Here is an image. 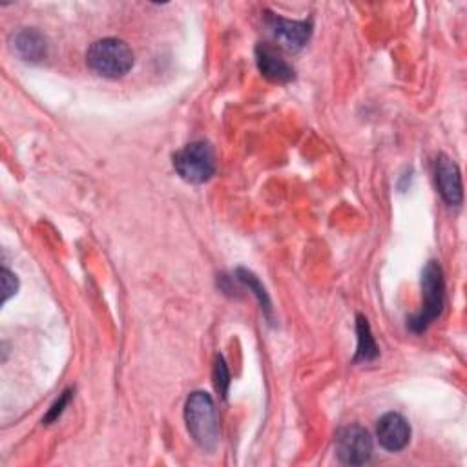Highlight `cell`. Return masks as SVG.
Returning a JSON list of instances; mask_svg holds the SVG:
<instances>
[{
	"label": "cell",
	"instance_id": "obj_1",
	"mask_svg": "<svg viewBox=\"0 0 467 467\" xmlns=\"http://www.w3.org/2000/svg\"><path fill=\"white\" fill-rule=\"evenodd\" d=\"M186 429L199 447L213 451L219 441V420L212 396L204 390H195L184 403Z\"/></svg>",
	"mask_w": 467,
	"mask_h": 467
},
{
	"label": "cell",
	"instance_id": "obj_2",
	"mask_svg": "<svg viewBox=\"0 0 467 467\" xmlns=\"http://www.w3.org/2000/svg\"><path fill=\"white\" fill-rule=\"evenodd\" d=\"M133 51L120 38L95 40L86 51L88 67L104 78H120L133 67Z\"/></svg>",
	"mask_w": 467,
	"mask_h": 467
},
{
	"label": "cell",
	"instance_id": "obj_3",
	"mask_svg": "<svg viewBox=\"0 0 467 467\" xmlns=\"http://www.w3.org/2000/svg\"><path fill=\"white\" fill-rule=\"evenodd\" d=\"M421 294L423 303L418 314L409 319V328L416 334L429 328V325L441 316L445 306V281L443 270L438 261L431 259L421 270Z\"/></svg>",
	"mask_w": 467,
	"mask_h": 467
},
{
	"label": "cell",
	"instance_id": "obj_4",
	"mask_svg": "<svg viewBox=\"0 0 467 467\" xmlns=\"http://www.w3.org/2000/svg\"><path fill=\"white\" fill-rule=\"evenodd\" d=\"M173 168L190 184H202L215 173V153L206 140H193L173 153Z\"/></svg>",
	"mask_w": 467,
	"mask_h": 467
},
{
	"label": "cell",
	"instance_id": "obj_5",
	"mask_svg": "<svg viewBox=\"0 0 467 467\" xmlns=\"http://www.w3.org/2000/svg\"><path fill=\"white\" fill-rule=\"evenodd\" d=\"M336 456L345 465H363L372 456V438L358 423L347 425L336 434Z\"/></svg>",
	"mask_w": 467,
	"mask_h": 467
},
{
	"label": "cell",
	"instance_id": "obj_6",
	"mask_svg": "<svg viewBox=\"0 0 467 467\" xmlns=\"http://www.w3.org/2000/svg\"><path fill=\"white\" fill-rule=\"evenodd\" d=\"M266 22L272 36L288 51L303 49L312 33V24L306 20H288L279 15H270Z\"/></svg>",
	"mask_w": 467,
	"mask_h": 467
},
{
	"label": "cell",
	"instance_id": "obj_7",
	"mask_svg": "<svg viewBox=\"0 0 467 467\" xmlns=\"http://www.w3.org/2000/svg\"><path fill=\"white\" fill-rule=\"evenodd\" d=\"M434 177H436V186H438L441 199L451 206L462 204V201H463L462 173H460L458 164L451 157H447L443 153H440L436 157Z\"/></svg>",
	"mask_w": 467,
	"mask_h": 467
},
{
	"label": "cell",
	"instance_id": "obj_8",
	"mask_svg": "<svg viewBox=\"0 0 467 467\" xmlns=\"http://www.w3.org/2000/svg\"><path fill=\"white\" fill-rule=\"evenodd\" d=\"M376 438L385 451L398 452L405 449L410 440V425L401 414L387 412L378 420Z\"/></svg>",
	"mask_w": 467,
	"mask_h": 467
},
{
	"label": "cell",
	"instance_id": "obj_9",
	"mask_svg": "<svg viewBox=\"0 0 467 467\" xmlns=\"http://www.w3.org/2000/svg\"><path fill=\"white\" fill-rule=\"evenodd\" d=\"M255 62L265 78L277 84H286L294 80V67L270 46L259 44L255 47Z\"/></svg>",
	"mask_w": 467,
	"mask_h": 467
},
{
	"label": "cell",
	"instance_id": "obj_10",
	"mask_svg": "<svg viewBox=\"0 0 467 467\" xmlns=\"http://www.w3.org/2000/svg\"><path fill=\"white\" fill-rule=\"evenodd\" d=\"M13 49L24 60L38 62L47 55V40L40 31L33 27H24L13 35Z\"/></svg>",
	"mask_w": 467,
	"mask_h": 467
},
{
	"label": "cell",
	"instance_id": "obj_11",
	"mask_svg": "<svg viewBox=\"0 0 467 467\" xmlns=\"http://www.w3.org/2000/svg\"><path fill=\"white\" fill-rule=\"evenodd\" d=\"M356 332H358V348H356V356L354 361L356 363H367L372 361L378 356V345L374 341V336L370 332V325L367 321L365 316L358 314L356 317Z\"/></svg>",
	"mask_w": 467,
	"mask_h": 467
},
{
	"label": "cell",
	"instance_id": "obj_12",
	"mask_svg": "<svg viewBox=\"0 0 467 467\" xmlns=\"http://www.w3.org/2000/svg\"><path fill=\"white\" fill-rule=\"evenodd\" d=\"M235 275H237V279H239L241 283H244V285L248 286V290H252V292H254V296L257 297V301H259L261 308H263V310H265V314L270 317V314H272L270 299H268V294H266L265 286L259 283V279H257L252 272H248V270H244V268H239V270L235 272Z\"/></svg>",
	"mask_w": 467,
	"mask_h": 467
},
{
	"label": "cell",
	"instance_id": "obj_13",
	"mask_svg": "<svg viewBox=\"0 0 467 467\" xmlns=\"http://www.w3.org/2000/svg\"><path fill=\"white\" fill-rule=\"evenodd\" d=\"M213 383H215V389L219 390V394L223 398H226L228 387H230V372H228V367L221 354H217L215 361H213Z\"/></svg>",
	"mask_w": 467,
	"mask_h": 467
},
{
	"label": "cell",
	"instance_id": "obj_14",
	"mask_svg": "<svg viewBox=\"0 0 467 467\" xmlns=\"http://www.w3.org/2000/svg\"><path fill=\"white\" fill-rule=\"evenodd\" d=\"M16 290H18L16 275L4 266L2 268V303H5L13 294H16Z\"/></svg>",
	"mask_w": 467,
	"mask_h": 467
},
{
	"label": "cell",
	"instance_id": "obj_15",
	"mask_svg": "<svg viewBox=\"0 0 467 467\" xmlns=\"http://www.w3.org/2000/svg\"><path fill=\"white\" fill-rule=\"evenodd\" d=\"M69 400H71V389H67V390H64V392L60 394V398H58V400L51 405V409L47 410L44 421H46V423L55 421V420L62 414V410H64V407L69 403Z\"/></svg>",
	"mask_w": 467,
	"mask_h": 467
}]
</instances>
